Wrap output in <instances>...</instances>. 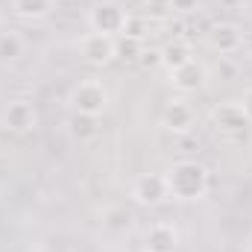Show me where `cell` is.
<instances>
[{
	"label": "cell",
	"instance_id": "1",
	"mask_svg": "<svg viewBox=\"0 0 252 252\" xmlns=\"http://www.w3.org/2000/svg\"><path fill=\"white\" fill-rule=\"evenodd\" d=\"M164 179H167V193L173 199H179V202H196V199H202L208 193V188H211V173L196 158L173 161L164 170Z\"/></svg>",
	"mask_w": 252,
	"mask_h": 252
},
{
	"label": "cell",
	"instance_id": "2",
	"mask_svg": "<svg viewBox=\"0 0 252 252\" xmlns=\"http://www.w3.org/2000/svg\"><path fill=\"white\" fill-rule=\"evenodd\" d=\"M67 103H70V109H73L76 115L100 118V115L109 109V88H106L100 79H79V82L70 88Z\"/></svg>",
	"mask_w": 252,
	"mask_h": 252
},
{
	"label": "cell",
	"instance_id": "3",
	"mask_svg": "<svg viewBox=\"0 0 252 252\" xmlns=\"http://www.w3.org/2000/svg\"><path fill=\"white\" fill-rule=\"evenodd\" d=\"M126 24V9L115 0H100L88 9V27L91 32H100V35H109V38H118L124 32Z\"/></svg>",
	"mask_w": 252,
	"mask_h": 252
},
{
	"label": "cell",
	"instance_id": "4",
	"mask_svg": "<svg viewBox=\"0 0 252 252\" xmlns=\"http://www.w3.org/2000/svg\"><path fill=\"white\" fill-rule=\"evenodd\" d=\"M211 124L214 129L229 138V141H247V129H250V118L244 115L241 103H223V106H214L211 112Z\"/></svg>",
	"mask_w": 252,
	"mask_h": 252
},
{
	"label": "cell",
	"instance_id": "5",
	"mask_svg": "<svg viewBox=\"0 0 252 252\" xmlns=\"http://www.w3.org/2000/svg\"><path fill=\"white\" fill-rule=\"evenodd\" d=\"M0 121H3V126H6L9 132H15V135H27V132H32V129L38 126V109H35L32 100L18 97V100H9V103H6Z\"/></svg>",
	"mask_w": 252,
	"mask_h": 252
},
{
	"label": "cell",
	"instance_id": "6",
	"mask_svg": "<svg viewBox=\"0 0 252 252\" xmlns=\"http://www.w3.org/2000/svg\"><path fill=\"white\" fill-rule=\"evenodd\" d=\"M132 199L144 208H153V205H161L170 193H167V179L164 173H141L135 182H132Z\"/></svg>",
	"mask_w": 252,
	"mask_h": 252
},
{
	"label": "cell",
	"instance_id": "7",
	"mask_svg": "<svg viewBox=\"0 0 252 252\" xmlns=\"http://www.w3.org/2000/svg\"><path fill=\"white\" fill-rule=\"evenodd\" d=\"M205 44L220 53V56H232V53H241V44H244V30L232 21H220L208 30L205 35Z\"/></svg>",
	"mask_w": 252,
	"mask_h": 252
},
{
	"label": "cell",
	"instance_id": "8",
	"mask_svg": "<svg viewBox=\"0 0 252 252\" xmlns=\"http://www.w3.org/2000/svg\"><path fill=\"white\" fill-rule=\"evenodd\" d=\"M79 53H82V59L88 64L103 67V64H109L115 59V38L100 35V32H88V35H82V41H79Z\"/></svg>",
	"mask_w": 252,
	"mask_h": 252
},
{
	"label": "cell",
	"instance_id": "9",
	"mask_svg": "<svg viewBox=\"0 0 252 252\" xmlns=\"http://www.w3.org/2000/svg\"><path fill=\"white\" fill-rule=\"evenodd\" d=\"M170 82H173V88L182 91V94H196V91H202L205 82H208V67L202 62H196V59H190L188 64H182L179 70L170 73Z\"/></svg>",
	"mask_w": 252,
	"mask_h": 252
},
{
	"label": "cell",
	"instance_id": "10",
	"mask_svg": "<svg viewBox=\"0 0 252 252\" xmlns=\"http://www.w3.org/2000/svg\"><path fill=\"white\" fill-rule=\"evenodd\" d=\"M179 247V232L173 223H153L147 232H144V252H176Z\"/></svg>",
	"mask_w": 252,
	"mask_h": 252
},
{
	"label": "cell",
	"instance_id": "11",
	"mask_svg": "<svg viewBox=\"0 0 252 252\" xmlns=\"http://www.w3.org/2000/svg\"><path fill=\"white\" fill-rule=\"evenodd\" d=\"M193 124H196V115H193V109L185 100H173L161 112V126L167 132H173V135H188L193 129Z\"/></svg>",
	"mask_w": 252,
	"mask_h": 252
},
{
	"label": "cell",
	"instance_id": "12",
	"mask_svg": "<svg viewBox=\"0 0 252 252\" xmlns=\"http://www.w3.org/2000/svg\"><path fill=\"white\" fill-rule=\"evenodd\" d=\"M158 53H161V67H167L170 73L179 70L182 64H188L190 59H193V56H190V44L185 38H170Z\"/></svg>",
	"mask_w": 252,
	"mask_h": 252
},
{
	"label": "cell",
	"instance_id": "13",
	"mask_svg": "<svg viewBox=\"0 0 252 252\" xmlns=\"http://www.w3.org/2000/svg\"><path fill=\"white\" fill-rule=\"evenodd\" d=\"M9 6L24 21H41L56 9V0H9Z\"/></svg>",
	"mask_w": 252,
	"mask_h": 252
},
{
	"label": "cell",
	"instance_id": "14",
	"mask_svg": "<svg viewBox=\"0 0 252 252\" xmlns=\"http://www.w3.org/2000/svg\"><path fill=\"white\" fill-rule=\"evenodd\" d=\"M144 53V41L141 38H129V35H118L115 38V59L121 62H138Z\"/></svg>",
	"mask_w": 252,
	"mask_h": 252
},
{
	"label": "cell",
	"instance_id": "15",
	"mask_svg": "<svg viewBox=\"0 0 252 252\" xmlns=\"http://www.w3.org/2000/svg\"><path fill=\"white\" fill-rule=\"evenodd\" d=\"M97 132H100L97 118H91V115H76V112H73V118H70V135H73L76 141H91V138H97Z\"/></svg>",
	"mask_w": 252,
	"mask_h": 252
},
{
	"label": "cell",
	"instance_id": "16",
	"mask_svg": "<svg viewBox=\"0 0 252 252\" xmlns=\"http://www.w3.org/2000/svg\"><path fill=\"white\" fill-rule=\"evenodd\" d=\"M24 56V38L18 32H0V59L3 62H15Z\"/></svg>",
	"mask_w": 252,
	"mask_h": 252
},
{
	"label": "cell",
	"instance_id": "17",
	"mask_svg": "<svg viewBox=\"0 0 252 252\" xmlns=\"http://www.w3.org/2000/svg\"><path fill=\"white\" fill-rule=\"evenodd\" d=\"M211 27H214V21L205 12H193V15L185 18V38H202L205 41V35H208Z\"/></svg>",
	"mask_w": 252,
	"mask_h": 252
},
{
	"label": "cell",
	"instance_id": "18",
	"mask_svg": "<svg viewBox=\"0 0 252 252\" xmlns=\"http://www.w3.org/2000/svg\"><path fill=\"white\" fill-rule=\"evenodd\" d=\"M103 223H106V229H112V232H126V229L132 226V214H129L126 208H109L106 217H103Z\"/></svg>",
	"mask_w": 252,
	"mask_h": 252
},
{
	"label": "cell",
	"instance_id": "19",
	"mask_svg": "<svg viewBox=\"0 0 252 252\" xmlns=\"http://www.w3.org/2000/svg\"><path fill=\"white\" fill-rule=\"evenodd\" d=\"M144 9H147V15H144V18H150V21H167V18L173 15L170 0H147V3H144Z\"/></svg>",
	"mask_w": 252,
	"mask_h": 252
},
{
	"label": "cell",
	"instance_id": "20",
	"mask_svg": "<svg viewBox=\"0 0 252 252\" xmlns=\"http://www.w3.org/2000/svg\"><path fill=\"white\" fill-rule=\"evenodd\" d=\"M121 35H129V38H141L147 35V18L144 15H126V24H124V32Z\"/></svg>",
	"mask_w": 252,
	"mask_h": 252
},
{
	"label": "cell",
	"instance_id": "21",
	"mask_svg": "<svg viewBox=\"0 0 252 252\" xmlns=\"http://www.w3.org/2000/svg\"><path fill=\"white\" fill-rule=\"evenodd\" d=\"M170 6H173V12H179V15H193V12H199V0H170Z\"/></svg>",
	"mask_w": 252,
	"mask_h": 252
},
{
	"label": "cell",
	"instance_id": "22",
	"mask_svg": "<svg viewBox=\"0 0 252 252\" xmlns=\"http://www.w3.org/2000/svg\"><path fill=\"white\" fill-rule=\"evenodd\" d=\"M138 62L144 64V67H158V64H161V53H158V50H147V47H144V53H141V59H138Z\"/></svg>",
	"mask_w": 252,
	"mask_h": 252
},
{
	"label": "cell",
	"instance_id": "23",
	"mask_svg": "<svg viewBox=\"0 0 252 252\" xmlns=\"http://www.w3.org/2000/svg\"><path fill=\"white\" fill-rule=\"evenodd\" d=\"M167 30H170V35H173V38H185V18L170 21V24H167Z\"/></svg>",
	"mask_w": 252,
	"mask_h": 252
},
{
	"label": "cell",
	"instance_id": "24",
	"mask_svg": "<svg viewBox=\"0 0 252 252\" xmlns=\"http://www.w3.org/2000/svg\"><path fill=\"white\" fill-rule=\"evenodd\" d=\"M241 109H244V115L250 118V124H252V88L244 91V97H241Z\"/></svg>",
	"mask_w": 252,
	"mask_h": 252
},
{
	"label": "cell",
	"instance_id": "25",
	"mask_svg": "<svg viewBox=\"0 0 252 252\" xmlns=\"http://www.w3.org/2000/svg\"><path fill=\"white\" fill-rule=\"evenodd\" d=\"M220 70H223V79H232L238 70H235V64H229L226 62V56H220Z\"/></svg>",
	"mask_w": 252,
	"mask_h": 252
},
{
	"label": "cell",
	"instance_id": "26",
	"mask_svg": "<svg viewBox=\"0 0 252 252\" xmlns=\"http://www.w3.org/2000/svg\"><path fill=\"white\" fill-rule=\"evenodd\" d=\"M241 50H244L247 56H252V32H244V44H241Z\"/></svg>",
	"mask_w": 252,
	"mask_h": 252
},
{
	"label": "cell",
	"instance_id": "27",
	"mask_svg": "<svg viewBox=\"0 0 252 252\" xmlns=\"http://www.w3.org/2000/svg\"><path fill=\"white\" fill-rule=\"evenodd\" d=\"M220 3H223V6H226V9H235V6H238V3H241V0H220Z\"/></svg>",
	"mask_w": 252,
	"mask_h": 252
},
{
	"label": "cell",
	"instance_id": "28",
	"mask_svg": "<svg viewBox=\"0 0 252 252\" xmlns=\"http://www.w3.org/2000/svg\"><path fill=\"white\" fill-rule=\"evenodd\" d=\"M244 252H252V235L247 238V244H244Z\"/></svg>",
	"mask_w": 252,
	"mask_h": 252
},
{
	"label": "cell",
	"instance_id": "29",
	"mask_svg": "<svg viewBox=\"0 0 252 252\" xmlns=\"http://www.w3.org/2000/svg\"><path fill=\"white\" fill-rule=\"evenodd\" d=\"M132 252H144V250H132Z\"/></svg>",
	"mask_w": 252,
	"mask_h": 252
}]
</instances>
